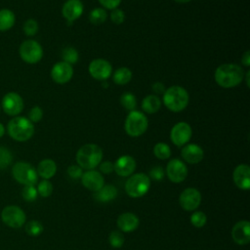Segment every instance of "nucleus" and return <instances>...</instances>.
<instances>
[{
    "instance_id": "obj_16",
    "label": "nucleus",
    "mask_w": 250,
    "mask_h": 250,
    "mask_svg": "<svg viewBox=\"0 0 250 250\" xmlns=\"http://www.w3.org/2000/svg\"><path fill=\"white\" fill-rule=\"evenodd\" d=\"M231 238L238 245H246L250 241V223L248 221L237 222L231 229Z\"/></svg>"
},
{
    "instance_id": "obj_6",
    "label": "nucleus",
    "mask_w": 250,
    "mask_h": 250,
    "mask_svg": "<svg viewBox=\"0 0 250 250\" xmlns=\"http://www.w3.org/2000/svg\"><path fill=\"white\" fill-rule=\"evenodd\" d=\"M150 179L144 173H137L131 176L125 184L126 193L133 198L144 196L149 189Z\"/></svg>"
},
{
    "instance_id": "obj_46",
    "label": "nucleus",
    "mask_w": 250,
    "mask_h": 250,
    "mask_svg": "<svg viewBox=\"0 0 250 250\" xmlns=\"http://www.w3.org/2000/svg\"><path fill=\"white\" fill-rule=\"evenodd\" d=\"M241 62L246 67H248L250 65V53H249V51H245L243 53L242 58H241Z\"/></svg>"
},
{
    "instance_id": "obj_21",
    "label": "nucleus",
    "mask_w": 250,
    "mask_h": 250,
    "mask_svg": "<svg viewBox=\"0 0 250 250\" xmlns=\"http://www.w3.org/2000/svg\"><path fill=\"white\" fill-rule=\"evenodd\" d=\"M83 10L84 7L80 0H67L62 8V14L66 21H74L81 17Z\"/></svg>"
},
{
    "instance_id": "obj_20",
    "label": "nucleus",
    "mask_w": 250,
    "mask_h": 250,
    "mask_svg": "<svg viewBox=\"0 0 250 250\" xmlns=\"http://www.w3.org/2000/svg\"><path fill=\"white\" fill-rule=\"evenodd\" d=\"M183 159L189 164H197L204 157L202 147L196 144H188L182 148L181 151Z\"/></svg>"
},
{
    "instance_id": "obj_40",
    "label": "nucleus",
    "mask_w": 250,
    "mask_h": 250,
    "mask_svg": "<svg viewBox=\"0 0 250 250\" xmlns=\"http://www.w3.org/2000/svg\"><path fill=\"white\" fill-rule=\"evenodd\" d=\"M110 20L115 24H121L125 21V14L121 9L115 8L110 13Z\"/></svg>"
},
{
    "instance_id": "obj_29",
    "label": "nucleus",
    "mask_w": 250,
    "mask_h": 250,
    "mask_svg": "<svg viewBox=\"0 0 250 250\" xmlns=\"http://www.w3.org/2000/svg\"><path fill=\"white\" fill-rule=\"evenodd\" d=\"M153 154L156 158L165 160L171 156V148L165 143H157L153 146Z\"/></svg>"
},
{
    "instance_id": "obj_17",
    "label": "nucleus",
    "mask_w": 250,
    "mask_h": 250,
    "mask_svg": "<svg viewBox=\"0 0 250 250\" xmlns=\"http://www.w3.org/2000/svg\"><path fill=\"white\" fill-rule=\"evenodd\" d=\"M232 180L238 188L242 190H248L250 188L249 166L247 164H239L236 166L232 173Z\"/></svg>"
},
{
    "instance_id": "obj_4",
    "label": "nucleus",
    "mask_w": 250,
    "mask_h": 250,
    "mask_svg": "<svg viewBox=\"0 0 250 250\" xmlns=\"http://www.w3.org/2000/svg\"><path fill=\"white\" fill-rule=\"evenodd\" d=\"M9 136L18 142H25L34 134L33 123L24 116H15L7 125Z\"/></svg>"
},
{
    "instance_id": "obj_14",
    "label": "nucleus",
    "mask_w": 250,
    "mask_h": 250,
    "mask_svg": "<svg viewBox=\"0 0 250 250\" xmlns=\"http://www.w3.org/2000/svg\"><path fill=\"white\" fill-rule=\"evenodd\" d=\"M201 202V193L194 188H188L182 191L179 197L181 207L186 211L195 210Z\"/></svg>"
},
{
    "instance_id": "obj_15",
    "label": "nucleus",
    "mask_w": 250,
    "mask_h": 250,
    "mask_svg": "<svg viewBox=\"0 0 250 250\" xmlns=\"http://www.w3.org/2000/svg\"><path fill=\"white\" fill-rule=\"evenodd\" d=\"M73 75V68L71 64L65 62H59L55 63L51 69V77L57 84L67 83Z\"/></svg>"
},
{
    "instance_id": "obj_38",
    "label": "nucleus",
    "mask_w": 250,
    "mask_h": 250,
    "mask_svg": "<svg viewBox=\"0 0 250 250\" xmlns=\"http://www.w3.org/2000/svg\"><path fill=\"white\" fill-rule=\"evenodd\" d=\"M13 159L10 150L4 146H0V169L7 167Z\"/></svg>"
},
{
    "instance_id": "obj_11",
    "label": "nucleus",
    "mask_w": 250,
    "mask_h": 250,
    "mask_svg": "<svg viewBox=\"0 0 250 250\" xmlns=\"http://www.w3.org/2000/svg\"><path fill=\"white\" fill-rule=\"evenodd\" d=\"M192 135L191 127L187 122L176 123L170 132V139L176 146H183L190 140Z\"/></svg>"
},
{
    "instance_id": "obj_31",
    "label": "nucleus",
    "mask_w": 250,
    "mask_h": 250,
    "mask_svg": "<svg viewBox=\"0 0 250 250\" xmlns=\"http://www.w3.org/2000/svg\"><path fill=\"white\" fill-rule=\"evenodd\" d=\"M44 228L43 225L35 220L29 221L26 225H25V231L28 235L30 236H38L42 233Z\"/></svg>"
},
{
    "instance_id": "obj_18",
    "label": "nucleus",
    "mask_w": 250,
    "mask_h": 250,
    "mask_svg": "<svg viewBox=\"0 0 250 250\" xmlns=\"http://www.w3.org/2000/svg\"><path fill=\"white\" fill-rule=\"evenodd\" d=\"M115 173L120 177H128L136 169V160L131 155H122L113 163Z\"/></svg>"
},
{
    "instance_id": "obj_50",
    "label": "nucleus",
    "mask_w": 250,
    "mask_h": 250,
    "mask_svg": "<svg viewBox=\"0 0 250 250\" xmlns=\"http://www.w3.org/2000/svg\"><path fill=\"white\" fill-rule=\"evenodd\" d=\"M0 109H1V104H0Z\"/></svg>"
},
{
    "instance_id": "obj_39",
    "label": "nucleus",
    "mask_w": 250,
    "mask_h": 250,
    "mask_svg": "<svg viewBox=\"0 0 250 250\" xmlns=\"http://www.w3.org/2000/svg\"><path fill=\"white\" fill-rule=\"evenodd\" d=\"M43 117V110L40 106L34 105L28 112V119L34 124L38 123Z\"/></svg>"
},
{
    "instance_id": "obj_35",
    "label": "nucleus",
    "mask_w": 250,
    "mask_h": 250,
    "mask_svg": "<svg viewBox=\"0 0 250 250\" xmlns=\"http://www.w3.org/2000/svg\"><path fill=\"white\" fill-rule=\"evenodd\" d=\"M37 192L42 196V197H48L52 194L53 192V185L49 180H42L37 187Z\"/></svg>"
},
{
    "instance_id": "obj_30",
    "label": "nucleus",
    "mask_w": 250,
    "mask_h": 250,
    "mask_svg": "<svg viewBox=\"0 0 250 250\" xmlns=\"http://www.w3.org/2000/svg\"><path fill=\"white\" fill-rule=\"evenodd\" d=\"M120 104L125 109H128L130 111L135 110V108L137 106V99H136L135 95L127 92V93H124L121 95Z\"/></svg>"
},
{
    "instance_id": "obj_19",
    "label": "nucleus",
    "mask_w": 250,
    "mask_h": 250,
    "mask_svg": "<svg viewBox=\"0 0 250 250\" xmlns=\"http://www.w3.org/2000/svg\"><path fill=\"white\" fill-rule=\"evenodd\" d=\"M81 182L87 189L95 192L102 188L104 185V177L100 172L95 170H88L87 172L83 173L81 177Z\"/></svg>"
},
{
    "instance_id": "obj_34",
    "label": "nucleus",
    "mask_w": 250,
    "mask_h": 250,
    "mask_svg": "<svg viewBox=\"0 0 250 250\" xmlns=\"http://www.w3.org/2000/svg\"><path fill=\"white\" fill-rule=\"evenodd\" d=\"M207 222L206 215L201 211H195L190 216V223L195 228H203Z\"/></svg>"
},
{
    "instance_id": "obj_44",
    "label": "nucleus",
    "mask_w": 250,
    "mask_h": 250,
    "mask_svg": "<svg viewBox=\"0 0 250 250\" xmlns=\"http://www.w3.org/2000/svg\"><path fill=\"white\" fill-rule=\"evenodd\" d=\"M99 165H100V171L104 174H110L111 172L114 171L113 163L110 161H104V162H101Z\"/></svg>"
},
{
    "instance_id": "obj_27",
    "label": "nucleus",
    "mask_w": 250,
    "mask_h": 250,
    "mask_svg": "<svg viewBox=\"0 0 250 250\" xmlns=\"http://www.w3.org/2000/svg\"><path fill=\"white\" fill-rule=\"evenodd\" d=\"M132 76H133L132 71L128 67L122 66L117 68L114 71L112 79H113V82L117 85H126L131 81Z\"/></svg>"
},
{
    "instance_id": "obj_26",
    "label": "nucleus",
    "mask_w": 250,
    "mask_h": 250,
    "mask_svg": "<svg viewBox=\"0 0 250 250\" xmlns=\"http://www.w3.org/2000/svg\"><path fill=\"white\" fill-rule=\"evenodd\" d=\"M16 21V16L10 9L0 10V31H7L11 29Z\"/></svg>"
},
{
    "instance_id": "obj_3",
    "label": "nucleus",
    "mask_w": 250,
    "mask_h": 250,
    "mask_svg": "<svg viewBox=\"0 0 250 250\" xmlns=\"http://www.w3.org/2000/svg\"><path fill=\"white\" fill-rule=\"evenodd\" d=\"M75 158L82 169L92 170L102 162L103 150L96 144H86L77 150Z\"/></svg>"
},
{
    "instance_id": "obj_10",
    "label": "nucleus",
    "mask_w": 250,
    "mask_h": 250,
    "mask_svg": "<svg viewBox=\"0 0 250 250\" xmlns=\"http://www.w3.org/2000/svg\"><path fill=\"white\" fill-rule=\"evenodd\" d=\"M4 112L10 116H18L23 109V100L16 92L7 93L1 102Z\"/></svg>"
},
{
    "instance_id": "obj_7",
    "label": "nucleus",
    "mask_w": 250,
    "mask_h": 250,
    "mask_svg": "<svg viewBox=\"0 0 250 250\" xmlns=\"http://www.w3.org/2000/svg\"><path fill=\"white\" fill-rule=\"evenodd\" d=\"M12 175L18 183L24 186H34L38 180V174L35 168L30 163L24 161H20L14 164L12 168Z\"/></svg>"
},
{
    "instance_id": "obj_42",
    "label": "nucleus",
    "mask_w": 250,
    "mask_h": 250,
    "mask_svg": "<svg viewBox=\"0 0 250 250\" xmlns=\"http://www.w3.org/2000/svg\"><path fill=\"white\" fill-rule=\"evenodd\" d=\"M67 175L72 179H78L81 178L83 175L82 168L78 165H70L67 168Z\"/></svg>"
},
{
    "instance_id": "obj_22",
    "label": "nucleus",
    "mask_w": 250,
    "mask_h": 250,
    "mask_svg": "<svg viewBox=\"0 0 250 250\" xmlns=\"http://www.w3.org/2000/svg\"><path fill=\"white\" fill-rule=\"evenodd\" d=\"M117 227L121 231L124 232H131L135 230L140 224L139 218L130 212L121 214L117 219Z\"/></svg>"
},
{
    "instance_id": "obj_12",
    "label": "nucleus",
    "mask_w": 250,
    "mask_h": 250,
    "mask_svg": "<svg viewBox=\"0 0 250 250\" xmlns=\"http://www.w3.org/2000/svg\"><path fill=\"white\" fill-rule=\"evenodd\" d=\"M166 175L172 183H182L188 176L187 165L182 160L174 158L170 160L166 166Z\"/></svg>"
},
{
    "instance_id": "obj_45",
    "label": "nucleus",
    "mask_w": 250,
    "mask_h": 250,
    "mask_svg": "<svg viewBox=\"0 0 250 250\" xmlns=\"http://www.w3.org/2000/svg\"><path fill=\"white\" fill-rule=\"evenodd\" d=\"M151 88H152V91L154 93H156V94H163L164 91L166 90L165 86H164V84L162 82H155V83H153Z\"/></svg>"
},
{
    "instance_id": "obj_48",
    "label": "nucleus",
    "mask_w": 250,
    "mask_h": 250,
    "mask_svg": "<svg viewBox=\"0 0 250 250\" xmlns=\"http://www.w3.org/2000/svg\"><path fill=\"white\" fill-rule=\"evenodd\" d=\"M246 84H247V86L249 87V76H250V71L248 70L247 72H246Z\"/></svg>"
},
{
    "instance_id": "obj_49",
    "label": "nucleus",
    "mask_w": 250,
    "mask_h": 250,
    "mask_svg": "<svg viewBox=\"0 0 250 250\" xmlns=\"http://www.w3.org/2000/svg\"><path fill=\"white\" fill-rule=\"evenodd\" d=\"M175 2H177V3H181V4H184V3H188V2H189V1H191V0H174Z\"/></svg>"
},
{
    "instance_id": "obj_28",
    "label": "nucleus",
    "mask_w": 250,
    "mask_h": 250,
    "mask_svg": "<svg viewBox=\"0 0 250 250\" xmlns=\"http://www.w3.org/2000/svg\"><path fill=\"white\" fill-rule=\"evenodd\" d=\"M107 19V13L103 8H95L89 14V20L91 23L99 25L104 23Z\"/></svg>"
},
{
    "instance_id": "obj_24",
    "label": "nucleus",
    "mask_w": 250,
    "mask_h": 250,
    "mask_svg": "<svg viewBox=\"0 0 250 250\" xmlns=\"http://www.w3.org/2000/svg\"><path fill=\"white\" fill-rule=\"evenodd\" d=\"M161 101L156 95H147L142 101V108L148 114H153L159 110Z\"/></svg>"
},
{
    "instance_id": "obj_23",
    "label": "nucleus",
    "mask_w": 250,
    "mask_h": 250,
    "mask_svg": "<svg viewBox=\"0 0 250 250\" xmlns=\"http://www.w3.org/2000/svg\"><path fill=\"white\" fill-rule=\"evenodd\" d=\"M37 174L45 180H49L55 176L57 172V164L52 159H43L37 166Z\"/></svg>"
},
{
    "instance_id": "obj_43",
    "label": "nucleus",
    "mask_w": 250,
    "mask_h": 250,
    "mask_svg": "<svg viewBox=\"0 0 250 250\" xmlns=\"http://www.w3.org/2000/svg\"><path fill=\"white\" fill-rule=\"evenodd\" d=\"M99 2L104 8L113 10L119 6L121 0H99Z\"/></svg>"
},
{
    "instance_id": "obj_1",
    "label": "nucleus",
    "mask_w": 250,
    "mask_h": 250,
    "mask_svg": "<svg viewBox=\"0 0 250 250\" xmlns=\"http://www.w3.org/2000/svg\"><path fill=\"white\" fill-rule=\"evenodd\" d=\"M215 81L223 88H232L240 84L244 78V70L235 63H223L215 70Z\"/></svg>"
},
{
    "instance_id": "obj_25",
    "label": "nucleus",
    "mask_w": 250,
    "mask_h": 250,
    "mask_svg": "<svg viewBox=\"0 0 250 250\" xmlns=\"http://www.w3.org/2000/svg\"><path fill=\"white\" fill-rule=\"evenodd\" d=\"M117 195V189L113 185H104L102 188H100L95 193V198L100 202H108L113 200Z\"/></svg>"
},
{
    "instance_id": "obj_36",
    "label": "nucleus",
    "mask_w": 250,
    "mask_h": 250,
    "mask_svg": "<svg viewBox=\"0 0 250 250\" xmlns=\"http://www.w3.org/2000/svg\"><path fill=\"white\" fill-rule=\"evenodd\" d=\"M22 29L26 36H34L38 31V22L34 19H28L24 21Z\"/></svg>"
},
{
    "instance_id": "obj_37",
    "label": "nucleus",
    "mask_w": 250,
    "mask_h": 250,
    "mask_svg": "<svg viewBox=\"0 0 250 250\" xmlns=\"http://www.w3.org/2000/svg\"><path fill=\"white\" fill-rule=\"evenodd\" d=\"M37 194H38L37 189L33 185L24 186V188H22V191H21V195H22L23 199L28 202L34 201L37 198Z\"/></svg>"
},
{
    "instance_id": "obj_47",
    "label": "nucleus",
    "mask_w": 250,
    "mask_h": 250,
    "mask_svg": "<svg viewBox=\"0 0 250 250\" xmlns=\"http://www.w3.org/2000/svg\"><path fill=\"white\" fill-rule=\"evenodd\" d=\"M4 134H5V127H4V125L0 122V138H2Z\"/></svg>"
},
{
    "instance_id": "obj_13",
    "label": "nucleus",
    "mask_w": 250,
    "mask_h": 250,
    "mask_svg": "<svg viewBox=\"0 0 250 250\" xmlns=\"http://www.w3.org/2000/svg\"><path fill=\"white\" fill-rule=\"evenodd\" d=\"M112 72V66L110 62L104 59L93 60L89 64L90 75L100 81L106 80Z\"/></svg>"
},
{
    "instance_id": "obj_5",
    "label": "nucleus",
    "mask_w": 250,
    "mask_h": 250,
    "mask_svg": "<svg viewBox=\"0 0 250 250\" xmlns=\"http://www.w3.org/2000/svg\"><path fill=\"white\" fill-rule=\"evenodd\" d=\"M148 126L146 116L139 110H131L126 116L124 129L131 137H140L143 135Z\"/></svg>"
},
{
    "instance_id": "obj_2",
    "label": "nucleus",
    "mask_w": 250,
    "mask_h": 250,
    "mask_svg": "<svg viewBox=\"0 0 250 250\" xmlns=\"http://www.w3.org/2000/svg\"><path fill=\"white\" fill-rule=\"evenodd\" d=\"M189 102L188 91L181 86H171L163 93L164 105L173 112L184 110Z\"/></svg>"
},
{
    "instance_id": "obj_41",
    "label": "nucleus",
    "mask_w": 250,
    "mask_h": 250,
    "mask_svg": "<svg viewBox=\"0 0 250 250\" xmlns=\"http://www.w3.org/2000/svg\"><path fill=\"white\" fill-rule=\"evenodd\" d=\"M164 177V170L161 166H154L149 171V177L153 181H161Z\"/></svg>"
},
{
    "instance_id": "obj_8",
    "label": "nucleus",
    "mask_w": 250,
    "mask_h": 250,
    "mask_svg": "<svg viewBox=\"0 0 250 250\" xmlns=\"http://www.w3.org/2000/svg\"><path fill=\"white\" fill-rule=\"evenodd\" d=\"M19 54L21 60L27 63H36L43 57L42 46L33 39L23 41L19 49Z\"/></svg>"
},
{
    "instance_id": "obj_9",
    "label": "nucleus",
    "mask_w": 250,
    "mask_h": 250,
    "mask_svg": "<svg viewBox=\"0 0 250 250\" xmlns=\"http://www.w3.org/2000/svg\"><path fill=\"white\" fill-rule=\"evenodd\" d=\"M1 219L8 227L19 229L23 226L26 220L25 213L21 208L16 205H10L5 207L1 213Z\"/></svg>"
},
{
    "instance_id": "obj_32",
    "label": "nucleus",
    "mask_w": 250,
    "mask_h": 250,
    "mask_svg": "<svg viewBox=\"0 0 250 250\" xmlns=\"http://www.w3.org/2000/svg\"><path fill=\"white\" fill-rule=\"evenodd\" d=\"M108 242L113 248H120L125 242V237L121 231L113 230L109 233Z\"/></svg>"
},
{
    "instance_id": "obj_33",
    "label": "nucleus",
    "mask_w": 250,
    "mask_h": 250,
    "mask_svg": "<svg viewBox=\"0 0 250 250\" xmlns=\"http://www.w3.org/2000/svg\"><path fill=\"white\" fill-rule=\"evenodd\" d=\"M62 59H63V62H67L69 64L75 63L78 61V58H79L78 52L76 51V49H74L72 47L65 48L62 51Z\"/></svg>"
}]
</instances>
